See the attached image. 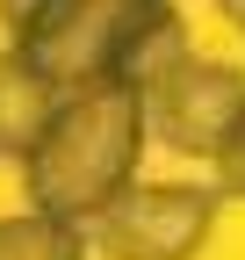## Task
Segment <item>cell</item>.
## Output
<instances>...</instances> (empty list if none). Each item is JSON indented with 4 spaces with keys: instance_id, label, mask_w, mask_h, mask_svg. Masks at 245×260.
I'll list each match as a JSON object with an SVG mask.
<instances>
[{
    "instance_id": "cell-1",
    "label": "cell",
    "mask_w": 245,
    "mask_h": 260,
    "mask_svg": "<svg viewBox=\"0 0 245 260\" xmlns=\"http://www.w3.org/2000/svg\"><path fill=\"white\" fill-rule=\"evenodd\" d=\"M144 145H151V123H144V87L137 80L72 87V94H58L44 138L22 152V188L51 217L94 224L137 181Z\"/></svg>"
},
{
    "instance_id": "cell-2",
    "label": "cell",
    "mask_w": 245,
    "mask_h": 260,
    "mask_svg": "<svg viewBox=\"0 0 245 260\" xmlns=\"http://www.w3.org/2000/svg\"><path fill=\"white\" fill-rule=\"evenodd\" d=\"M15 51L51 94H72L94 80H144L188 44L166 0H51L29 29H15Z\"/></svg>"
},
{
    "instance_id": "cell-3",
    "label": "cell",
    "mask_w": 245,
    "mask_h": 260,
    "mask_svg": "<svg viewBox=\"0 0 245 260\" xmlns=\"http://www.w3.org/2000/svg\"><path fill=\"white\" fill-rule=\"evenodd\" d=\"M217 210H224V188L130 181L94 224H87V239H94L108 260H195L209 246Z\"/></svg>"
},
{
    "instance_id": "cell-4",
    "label": "cell",
    "mask_w": 245,
    "mask_h": 260,
    "mask_svg": "<svg viewBox=\"0 0 245 260\" xmlns=\"http://www.w3.org/2000/svg\"><path fill=\"white\" fill-rule=\"evenodd\" d=\"M144 123L166 152H188V159H217L231 123L245 109V73L217 58H195V51H173L159 73H144Z\"/></svg>"
},
{
    "instance_id": "cell-5",
    "label": "cell",
    "mask_w": 245,
    "mask_h": 260,
    "mask_svg": "<svg viewBox=\"0 0 245 260\" xmlns=\"http://www.w3.org/2000/svg\"><path fill=\"white\" fill-rule=\"evenodd\" d=\"M51 109H58V94L36 80V65L8 44V51H0V159H15V167H22V152L44 138Z\"/></svg>"
},
{
    "instance_id": "cell-6",
    "label": "cell",
    "mask_w": 245,
    "mask_h": 260,
    "mask_svg": "<svg viewBox=\"0 0 245 260\" xmlns=\"http://www.w3.org/2000/svg\"><path fill=\"white\" fill-rule=\"evenodd\" d=\"M87 224L72 217H51V210H15V217H0V260H87Z\"/></svg>"
},
{
    "instance_id": "cell-7",
    "label": "cell",
    "mask_w": 245,
    "mask_h": 260,
    "mask_svg": "<svg viewBox=\"0 0 245 260\" xmlns=\"http://www.w3.org/2000/svg\"><path fill=\"white\" fill-rule=\"evenodd\" d=\"M217 188L231 195V203H245V109H238L231 138H224V152H217Z\"/></svg>"
},
{
    "instance_id": "cell-8",
    "label": "cell",
    "mask_w": 245,
    "mask_h": 260,
    "mask_svg": "<svg viewBox=\"0 0 245 260\" xmlns=\"http://www.w3.org/2000/svg\"><path fill=\"white\" fill-rule=\"evenodd\" d=\"M44 8H51V0H0V29H29Z\"/></svg>"
},
{
    "instance_id": "cell-9",
    "label": "cell",
    "mask_w": 245,
    "mask_h": 260,
    "mask_svg": "<svg viewBox=\"0 0 245 260\" xmlns=\"http://www.w3.org/2000/svg\"><path fill=\"white\" fill-rule=\"evenodd\" d=\"M217 8H224V22L238 29V37H245V0H217Z\"/></svg>"
}]
</instances>
